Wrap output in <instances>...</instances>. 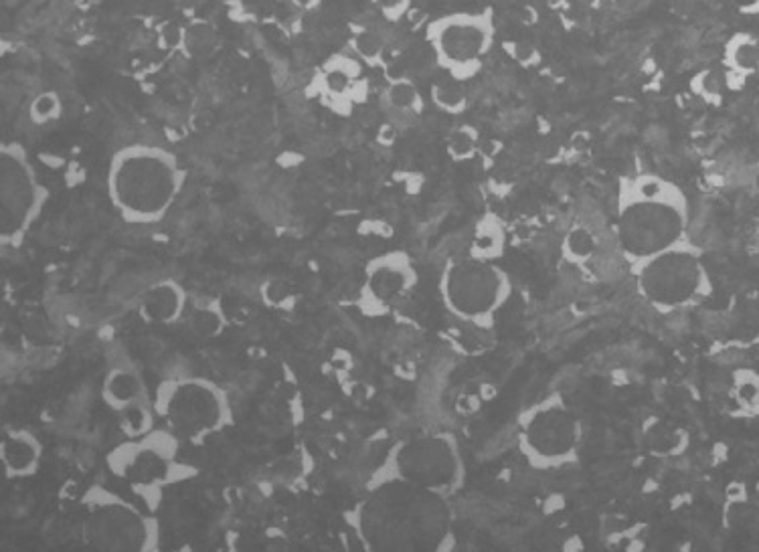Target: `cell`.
<instances>
[{
  "label": "cell",
  "instance_id": "obj_21",
  "mask_svg": "<svg viewBox=\"0 0 759 552\" xmlns=\"http://www.w3.org/2000/svg\"><path fill=\"white\" fill-rule=\"evenodd\" d=\"M389 112L403 116H417L421 112V96L411 81L397 79L389 83L383 96Z\"/></svg>",
  "mask_w": 759,
  "mask_h": 552
},
{
  "label": "cell",
  "instance_id": "obj_14",
  "mask_svg": "<svg viewBox=\"0 0 759 552\" xmlns=\"http://www.w3.org/2000/svg\"><path fill=\"white\" fill-rule=\"evenodd\" d=\"M106 405L120 417L128 437L152 429L154 399L148 395L144 381L128 368H112L102 385Z\"/></svg>",
  "mask_w": 759,
  "mask_h": 552
},
{
  "label": "cell",
  "instance_id": "obj_8",
  "mask_svg": "<svg viewBox=\"0 0 759 552\" xmlns=\"http://www.w3.org/2000/svg\"><path fill=\"white\" fill-rule=\"evenodd\" d=\"M444 308L460 322L490 328L511 302L513 282L496 261L474 255L450 259L438 282Z\"/></svg>",
  "mask_w": 759,
  "mask_h": 552
},
{
  "label": "cell",
  "instance_id": "obj_15",
  "mask_svg": "<svg viewBox=\"0 0 759 552\" xmlns=\"http://www.w3.org/2000/svg\"><path fill=\"white\" fill-rule=\"evenodd\" d=\"M320 94L336 112H347L365 100L367 81L359 57L334 55L320 69Z\"/></svg>",
  "mask_w": 759,
  "mask_h": 552
},
{
  "label": "cell",
  "instance_id": "obj_6",
  "mask_svg": "<svg viewBox=\"0 0 759 552\" xmlns=\"http://www.w3.org/2000/svg\"><path fill=\"white\" fill-rule=\"evenodd\" d=\"M181 439L160 427L142 435L126 437L110 449L106 464L110 474L126 484L142 502L162 496L195 474V468L181 459Z\"/></svg>",
  "mask_w": 759,
  "mask_h": 552
},
{
  "label": "cell",
  "instance_id": "obj_1",
  "mask_svg": "<svg viewBox=\"0 0 759 552\" xmlns=\"http://www.w3.org/2000/svg\"><path fill=\"white\" fill-rule=\"evenodd\" d=\"M450 496L391 478H369L345 510L343 526L355 546L377 552H446L456 548Z\"/></svg>",
  "mask_w": 759,
  "mask_h": 552
},
{
  "label": "cell",
  "instance_id": "obj_30",
  "mask_svg": "<svg viewBox=\"0 0 759 552\" xmlns=\"http://www.w3.org/2000/svg\"><path fill=\"white\" fill-rule=\"evenodd\" d=\"M160 43L164 49H183L185 29L179 23H166L160 29Z\"/></svg>",
  "mask_w": 759,
  "mask_h": 552
},
{
  "label": "cell",
  "instance_id": "obj_3",
  "mask_svg": "<svg viewBox=\"0 0 759 552\" xmlns=\"http://www.w3.org/2000/svg\"><path fill=\"white\" fill-rule=\"evenodd\" d=\"M185 184L179 158L166 148L132 144L114 152L106 187L114 211L130 225H152L171 213Z\"/></svg>",
  "mask_w": 759,
  "mask_h": 552
},
{
  "label": "cell",
  "instance_id": "obj_31",
  "mask_svg": "<svg viewBox=\"0 0 759 552\" xmlns=\"http://www.w3.org/2000/svg\"><path fill=\"white\" fill-rule=\"evenodd\" d=\"M373 3L389 21H399L407 13L411 0H373Z\"/></svg>",
  "mask_w": 759,
  "mask_h": 552
},
{
  "label": "cell",
  "instance_id": "obj_10",
  "mask_svg": "<svg viewBox=\"0 0 759 552\" xmlns=\"http://www.w3.org/2000/svg\"><path fill=\"white\" fill-rule=\"evenodd\" d=\"M583 427L561 395H549L519 417V451L535 470L571 466L581 447Z\"/></svg>",
  "mask_w": 759,
  "mask_h": 552
},
{
  "label": "cell",
  "instance_id": "obj_26",
  "mask_svg": "<svg viewBox=\"0 0 759 552\" xmlns=\"http://www.w3.org/2000/svg\"><path fill=\"white\" fill-rule=\"evenodd\" d=\"M596 239L587 227H573L565 237V253L573 261H585L594 255Z\"/></svg>",
  "mask_w": 759,
  "mask_h": 552
},
{
  "label": "cell",
  "instance_id": "obj_11",
  "mask_svg": "<svg viewBox=\"0 0 759 552\" xmlns=\"http://www.w3.org/2000/svg\"><path fill=\"white\" fill-rule=\"evenodd\" d=\"M49 191L37 174L31 154L19 142L0 150V241L3 247H21L37 223Z\"/></svg>",
  "mask_w": 759,
  "mask_h": 552
},
{
  "label": "cell",
  "instance_id": "obj_35",
  "mask_svg": "<svg viewBox=\"0 0 759 552\" xmlns=\"http://www.w3.org/2000/svg\"><path fill=\"white\" fill-rule=\"evenodd\" d=\"M638 3H640V0H614V7H616L618 11H624V13H628V11L636 9V7H638Z\"/></svg>",
  "mask_w": 759,
  "mask_h": 552
},
{
  "label": "cell",
  "instance_id": "obj_28",
  "mask_svg": "<svg viewBox=\"0 0 759 552\" xmlns=\"http://www.w3.org/2000/svg\"><path fill=\"white\" fill-rule=\"evenodd\" d=\"M59 112H61V102H59L57 94H53V91H45V94H39L31 104V118L37 124H47V122L59 118Z\"/></svg>",
  "mask_w": 759,
  "mask_h": 552
},
{
  "label": "cell",
  "instance_id": "obj_7",
  "mask_svg": "<svg viewBox=\"0 0 759 552\" xmlns=\"http://www.w3.org/2000/svg\"><path fill=\"white\" fill-rule=\"evenodd\" d=\"M154 415L183 443H205L233 421L227 393L205 377H171L156 385Z\"/></svg>",
  "mask_w": 759,
  "mask_h": 552
},
{
  "label": "cell",
  "instance_id": "obj_17",
  "mask_svg": "<svg viewBox=\"0 0 759 552\" xmlns=\"http://www.w3.org/2000/svg\"><path fill=\"white\" fill-rule=\"evenodd\" d=\"M140 314L148 324L171 326L187 314V292L175 280H162L148 288L142 298Z\"/></svg>",
  "mask_w": 759,
  "mask_h": 552
},
{
  "label": "cell",
  "instance_id": "obj_22",
  "mask_svg": "<svg viewBox=\"0 0 759 552\" xmlns=\"http://www.w3.org/2000/svg\"><path fill=\"white\" fill-rule=\"evenodd\" d=\"M432 100L442 112H448V114H462L468 106V98L462 87V81H456L452 77L432 85Z\"/></svg>",
  "mask_w": 759,
  "mask_h": 552
},
{
  "label": "cell",
  "instance_id": "obj_33",
  "mask_svg": "<svg viewBox=\"0 0 759 552\" xmlns=\"http://www.w3.org/2000/svg\"><path fill=\"white\" fill-rule=\"evenodd\" d=\"M739 397L747 405L757 403L759 401V383L755 379H747V381L739 383Z\"/></svg>",
  "mask_w": 759,
  "mask_h": 552
},
{
  "label": "cell",
  "instance_id": "obj_16",
  "mask_svg": "<svg viewBox=\"0 0 759 552\" xmlns=\"http://www.w3.org/2000/svg\"><path fill=\"white\" fill-rule=\"evenodd\" d=\"M43 445L39 437L27 429H11L0 441V459L7 478H29L39 470Z\"/></svg>",
  "mask_w": 759,
  "mask_h": 552
},
{
  "label": "cell",
  "instance_id": "obj_27",
  "mask_svg": "<svg viewBox=\"0 0 759 552\" xmlns=\"http://www.w3.org/2000/svg\"><path fill=\"white\" fill-rule=\"evenodd\" d=\"M646 443L652 451L658 453H672L677 451L681 445V435L677 431H672L670 427H664L662 423H654L646 431Z\"/></svg>",
  "mask_w": 759,
  "mask_h": 552
},
{
  "label": "cell",
  "instance_id": "obj_23",
  "mask_svg": "<svg viewBox=\"0 0 759 552\" xmlns=\"http://www.w3.org/2000/svg\"><path fill=\"white\" fill-rule=\"evenodd\" d=\"M217 49V33L209 23L197 21L185 29V43L183 51L189 57L205 59Z\"/></svg>",
  "mask_w": 759,
  "mask_h": 552
},
{
  "label": "cell",
  "instance_id": "obj_4",
  "mask_svg": "<svg viewBox=\"0 0 759 552\" xmlns=\"http://www.w3.org/2000/svg\"><path fill=\"white\" fill-rule=\"evenodd\" d=\"M79 538L96 550L154 552L162 546V526L148 504L94 484L79 498Z\"/></svg>",
  "mask_w": 759,
  "mask_h": 552
},
{
  "label": "cell",
  "instance_id": "obj_9",
  "mask_svg": "<svg viewBox=\"0 0 759 552\" xmlns=\"http://www.w3.org/2000/svg\"><path fill=\"white\" fill-rule=\"evenodd\" d=\"M371 476L452 496L464 480V459L454 435L421 433L397 439Z\"/></svg>",
  "mask_w": 759,
  "mask_h": 552
},
{
  "label": "cell",
  "instance_id": "obj_34",
  "mask_svg": "<svg viewBox=\"0 0 759 552\" xmlns=\"http://www.w3.org/2000/svg\"><path fill=\"white\" fill-rule=\"evenodd\" d=\"M735 5L743 13H757L759 11V0H735Z\"/></svg>",
  "mask_w": 759,
  "mask_h": 552
},
{
  "label": "cell",
  "instance_id": "obj_2",
  "mask_svg": "<svg viewBox=\"0 0 759 552\" xmlns=\"http://www.w3.org/2000/svg\"><path fill=\"white\" fill-rule=\"evenodd\" d=\"M691 205L677 182L654 172L622 176L616 189V241L628 265L689 239Z\"/></svg>",
  "mask_w": 759,
  "mask_h": 552
},
{
  "label": "cell",
  "instance_id": "obj_19",
  "mask_svg": "<svg viewBox=\"0 0 759 552\" xmlns=\"http://www.w3.org/2000/svg\"><path fill=\"white\" fill-rule=\"evenodd\" d=\"M502 249H504L502 225L494 217H484V221H480V225L474 231L470 255L480 257V259L498 261L496 257L502 253Z\"/></svg>",
  "mask_w": 759,
  "mask_h": 552
},
{
  "label": "cell",
  "instance_id": "obj_29",
  "mask_svg": "<svg viewBox=\"0 0 759 552\" xmlns=\"http://www.w3.org/2000/svg\"><path fill=\"white\" fill-rule=\"evenodd\" d=\"M448 150L452 154V158L456 160H466L474 154L476 150V136L474 132H470V128H462L458 132L452 134L450 142H448Z\"/></svg>",
  "mask_w": 759,
  "mask_h": 552
},
{
  "label": "cell",
  "instance_id": "obj_32",
  "mask_svg": "<svg viewBox=\"0 0 759 552\" xmlns=\"http://www.w3.org/2000/svg\"><path fill=\"white\" fill-rule=\"evenodd\" d=\"M506 47H509V53L519 61V63H523V65H533L535 63V59L539 61V53H537V49L533 47V45H529V43H509V45H506Z\"/></svg>",
  "mask_w": 759,
  "mask_h": 552
},
{
  "label": "cell",
  "instance_id": "obj_5",
  "mask_svg": "<svg viewBox=\"0 0 759 552\" xmlns=\"http://www.w3.org/2000/svg\"><path fill=\"white\" fill-rule=\"evenodd\" d=\"M638 296L662 314L681 312L713 294L701 251L687 239L630 265Z\"/></svg>",
  "mask_w": 759,
  "mask_h": 552
},
{
  "label": "cell",
  "instance_id": "obj_24",
  "mask_svg": "<svg viewBox=\"0 0 759 552\" xmlns=\"http://www.w3.org/2000/svg\"><path fill=\"white\" fill-rule=\"evenodd\" d=\"M351 47L355 55L365 63H377L385 51V39L373 29H361L353 35Z\"/></svg>",
  "mask_w": 759,
  "mask_h": 552
},
{
  "label": "cell",
  "instance_id": "obj_18",
  "mask_svg": "<svg viewBox=\"0 0 759 552\" xmlns=\"http://www.w3.org/2000/svg\"><path fill=\"white\" fill-rule=\"evenodd\" d=\"M723 67L729 89H739L759 69V43L749 33L733 35L723 49Z\"/></svg>",
  "mask_w": 759,
  "mask_h": 552
},
{
  "label": "cell",
  "instance_id": "obj_13",
  "mask_svg": "<svg viewBox=\"0 0 759 552\" xmlns=\"http://www.w3.org/2000/svg\"><path fill=\"white\" fill-rule=\"evenodd\" d=\"M417 284L413 261L403 251H391L369 261L359 290V306L371 316H383L401 304Z\"/></svg>",
  "mask_w": 759,
  "mask_h": 552
},
{
  "label": "cell",
  "instance_id": "obj_12",
  "mask_svg": "<svg viewBox=\"0 0 759 552\" xmlns=\"http://www.w3.org/2000/svg\"><path fill=\"white\" fill-rule=\"evenodd\" d=\"M494 39L492 11L452 13L432 21L426 29V41L438 67L456 81H466L482 69Z\"/></svg>",
  "mask_w": 759,
  "mask_h": 552
},
{
  "label": "cell",
  "instance_id": "obj_20",
  "mask_svg": "<svg viewBox=\"0 0 759 552\" xmlns=\"http://www.w3.org/2000/svg\"><path fill=\"white\" fill-rule=\"evenodd\" d=\"M227 324V318L221 310L219 304L215 302H207V304H199L195 306L191 312H189V326H191V332L203 340H211L215 336H219L223 332Z\"/></svg>",
  "mask_w": 759,
  "mask_h": 552
},
{
  "label": "cell",
  "instance_id": "obj_25",
  "mask_svg": "<svg viewBox=\"0 0 759 552\" xmlns=\"http://www.w3.org/2000/svg\"><path fill=\"white\" fill-rule=\"evenodd\" d=\"M691 87L699 98H703L707 102H719L725 87H727V79H725V73H721V71L705 69L693 77Z\"/></svg>",
  "mask_w": 759,
  "mask_h": 552
}]
</instances>
